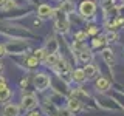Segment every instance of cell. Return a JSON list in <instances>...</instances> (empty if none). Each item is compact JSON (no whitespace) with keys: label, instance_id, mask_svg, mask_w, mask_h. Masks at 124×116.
Masks as SVG:
<instances>
[{"label":"cell","instance_id":"obj_27","mask_svg":"<svg viewBox=\"0 0 124 116\" xmlns=\"http://www.w3.org/2000/svg\"><path fill=\"white\" fill-rule=\"evenodd\" d=\"M5 2H6V0H0V6H3V5H5Z\"/></svg>","mask_w":124,"mask_h":116},{"label":"cell","instance_id":"obj_22","mask_svg":"<svg viewBox=\"0 0 124 116\" xmlns=\"http://www.w3.org/2000/svg\"><path fill=\"white\" fill-rule=\"evenodd\" d=\"M8 54V51H6V45H0V59L2 57H5Z\"/></svg>","mask_w":124,"mask_h":116},{"label":"cell","instance_id":"obj_21","mask_svg":"<svg viewBox=\"0 0 124 116\" xmlns=\"http://www.w3.org/2000/svg\"><path fill=\"white\" fill-rule=\"evenodd\" d=\"M14 6H16V2H14V0H6L5 5H3L2 8H3V9H11V8H14Z\"/></svg>","mask_w":124,"mask_h":116},{"label":"cell","instance_id":"obj_20","mask_svg":"<svg viewBox=\"0 0 124 116\" xmlns=\"http://www.w3.org/2000/svg\"><path fill=\"white\" fill-rule=\"evenodd\" d=\"M87 31H78V33L75 34V40L76 42H84L85 39H87Z\"/></svg>","mask_w":124,"mask_h":116},{"label":"cell","instance_id":"obj_26","mask_svg":"<svg viewBox=\"0 0 124 116\" xmlns=\"http://www.w3.org/2000/svg\"><path fill=\"white\" fill-rule=\"evenodd\" d=\"M2 71H3V64L0 62V74H2Z\"/></svg>","mask_w":124,"mask_h":116},{"label":"cell","instance_id":"obj_19","mask_svg":"<svg viewBox=\"0 0 124 116\" xmlns=\"http://www.w3.org/2000/svg\"><path fill=\"white\" fill-rule=\"evenodd\" d=\"M46 54H48V51H46V48H37V50H34L33 56H34V57H37L39 60H44Z\"/></svg>","mask_w":124,"mask_h":116},{"label":"cell","instance_id":"obj_14","mask_svg":"<svg viewBox=\"0 0 124 116\" xmlns=\"http://www.w3.org/2000/svg\"><path fill=\"white\" fill-rule=\"evenodd\" d=\"M81 107H82V104H81V99L71 98V99L68 101V108H70V111H78V110H81Z\"/></svg>","mask_w":124,"mask_h":116},{"label":"cell","instance_id":"obj_2","mask_svg":"<svg viewBox=\"0 0 124 116\" xmlns=\"http://www.w3.org/2000/svg\"><path fill=\"white\" fill-rule=\"evenodd\" d=\"M50 84H51V79H50V76L46 73H37L34 76V87L39 91H45L50 87Z\"/></svg>","mask_w":124,"mask_h":116},{"label":"cell","instance_id":"obj_10","mask_svg":"<svg viewBox=\"0 0 124 116\" xmlns=\"http://www.w3.org/2000/svg\"><path fill=\"white\" fill-rule=\"evenodd\" d=\"M44 60H45V64L48 65V67H56L57 62L61 60V57H59V54H57V53H48L45 56Z\"/></svg>","mask_w":124,"mask_h":116},{"label":"cell","instance_id":"obj_7","mask_svg":"<svg viewBox=\"0 0 124 116\" xmlns=\"http://www.w3.org/2000/svg\"><path fill=\"white\" fill-rule=\"evenodd\" d=\"M3 116H19L20 115V107L16 105V104H6L3 107Z\"/></svg>","mask_w":124,"mask_h":116},{"label":"cell","instance_id":"obj_16","mask_svg":"<svg viewBox=\"0 0 124 116\" xmlns=\"http://www.w3.org/2000/svg\"><path fill=\"white\" fill-rule=\"evenodd\" d=\"M106 44H107V42H106V37H104V36H99V37H96V39L92 40V46H93V48H102Z\"/></svg>","mask_w":124,"mask_h":116},{"label":"cell","instance_id":"obj_12","mask_svg":"<svg viewBox=\"0 0 124 116\" xmlns=\"http://www.w3.org/2000/svg\"><path fill=\"white\" fill-rule=\"evenodd\" d=\"M59 8H61L62 13H65V14H71V13H75V3L70 2V0H65V2H62Z\"/></svg>","mask_w":124,"mask_h":116},{"label":"cell","instance_id":"obj_6","mask_svg":"<svg viewBox=\"0 0 124 116\" xmlns=\"http://www.w3.org/2000/svg\"><path fill=\"white\" fill-rule=\"evenodd\" d=\"M95 88H96V91H99V93H106L108 88H110V80L107 79V77H98L96 79V82H95Z\"/></svg>","mask_w":124,"mask_h":116},{"label":"cell","instance_id":"obj_5","mask_svg":"<svg viewBox=\"0 0 124 116\" xmlns=\"http://www.w3.org/2000/svg\"><path fill=\"white\" fill-rule=\"evenodd\" d=\"M53 8L50 5H46V3H42V5L37 6V17L42 19V20H45V19H50L53 15Z\"/></svg>","mask_w":124,"mask_h":116},{"label":"cell","instance_id":"obj_13","mask_svg":"<svg viewBox=\"0 0 124 116\" xmlns=\"http://www.w3.org/2000/svg\"><path fill=\"white\" fill-rule=\"evenodd\" d=\"M104 37H106V42H107V44H113V42H116L119 39L118 33H116L115 29H108L107 33L104 34Z\"/></svg>","mask_w":124,"mask_h":116},{"label":"cell","instance_id":"obj_9","mask_svg":"<svg viewBox=\"0 0 124 116\" xmlns=\"http://www.w3.org/2000/svg\"><path fill=\"white\" fill-rule=\"evenodd\" d=\"M71 79L78 84H82L84 80H87V76H85L84 68H75L71 71Z\"/></svg>","mask_w":124,"mask_h":116},{"label":"cell","instance_id":"obj_23","mask_svg":"<svg viewBox=\"0 0 124 116\" xmlns=\"http://www.w3.org/2000/svg\"><path fill=\"white\" fill-rule=\"evenodd\" d=\"M96 33H98V28H96V26H90V29L87 31L88 36H93V34H96Z\"/></svg>","mask_w":124,"mask_h":116},{"label":"cell","instance_id":"obj_1","mask_svg":"<svg viewBox=\"0 0 124 116\" xmlns=\"http://www.w3.org/2000/svg\"><path fill=\"white\" fill-rule=\"evenodd\" d=\"M79 14L82 15L85 19H90L95 15L96 13V3L93 2V0H82V2L79 3Z\"/></svg>","mask_w":124,"mask_h":116},{"label":"cell","instance_id":"obj_11","mask_svg":"<svg viewBox=\"0 0 124 116\" xmlns=\"http://www.w3.org/2000/svg\"><path fill=\"white\" fill-rule=\"evenodd\" d=\"M84 71H85L87 79H92V77H95L96 74H98V67H96V65H93L92 62H90V64H85L84 65Z\"/></svg>","mask_w":124,"mask_h":116},{"label":"cell","instance_id":"obj_18","mask_svg":"<svg viewBox=\"0 0 124 116\" xmlns=\"http://www.w3.org/2000/svg\"><path fill=\"white\" fill-rule=\"evenodd\" d=\"M39 62H40V60H39L37 57L31 56V57H26V60H25V65H26L28 68H36L37 65H39Z\"/></svg>","mask_w":124,"mask_h":116},{"label":"cell","instance_id":"obj_8","mask_svg":"<svg viewBox=\"0 0 124 116\" xmlns=\"http://www.w3.org/2000/svg\"><path fill=\"white\" fill-rule=\"evenodd\" d=\"M78 57H79V60L82 62V64L85 65V64H90L92 62V59H93V54H92V51L90 50H87L84 46L81 51H78Z\"/></svg>","mask_w":124,"mask_h":116},{"label":"cell","instance_id":"obj_25","mask_svg":"<svg viewBox=\"0 0 124 116\" xmlns=\"http://www.w3.org/2000/svg\"><path fill=\"white\" fill-rule=\"evenodd\" d=\"M26 84H28V80H26V77H25V79H22V82H20V85H22V87H23V85L26 87Z\"/></svg>","mask_w":124,"mask_h":116},{"label":"cell","instance_id":"obj_15","mask_svg":"<svg viewBox=\"0 0 124 116\" xmlns=\"http://www.w3.org/2000/svg\"><path fill=\"white\" fill-rule=\"evenodd\" d=\"M68 28H70V25L67 20H56V29L59 33H62V34L68 33Z\"/></svg>","mask_w":124,"mask_h":116},{"label":"cell","instance_id":"obj_3","mask_svg":"<svg viewBox=\"0 0 124 116\" xmlns=\"http://www.w3.org/2000/svg\"><path fill=\"white\" fill-rule=\"evenodd\" d=\"M37 107V98L33 93H23L22 94V108L26 111L34 110Z\"/></svg>","mask_w":124,"mask_h":116},{"label":"cell","instance_id":"obj_24","mask_svg":"<svg viewBox=\"0 0 124 116\" xmlns=\"http://www.w3.org/2000/svg\"><path fill=\"white\" fill-rule=\"evenodd\" d=\"M28 116H42V115L39 113V111H31V110H30V115H28Z\"/></svg>","mask_w":124,"mask_h":116},{"label":"cell","instance_id":"obj_17","mask_svg":"<svg viewBox=\"0 0 124 116\" xmlns=\"http://www.w3.org/2000/svg\"><path fill=\"white\" fill-rule=\"evenodd\" d=\"M11 98V90L9 88H2L0 90V102H6V101H9Z\"/></svg>","mask_w":124,"mask_h":116},{"label":"cell","instance_id":"obj_4","mask_svg":"<svg viewBox=\"0 0 124 116\" xmlns=\"http://www.w3.org/2000/svg\"><path fill=\"white\" fill-rule=\"evenodd\" d=\"M101 57H102L104 62H106L110 68L116 64V57H115V53H113L112 48H102L101 50Z\"/></svg>","mask_w":124,"mask_h":116}]
</instances>
